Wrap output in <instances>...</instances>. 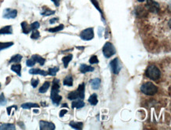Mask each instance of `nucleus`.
I'll return each instance as SVG.
<instances>
[{"label": "nucleus", "mask_w": 171, "mask_h": 130, "mask_svg": "<svg viewBox=\"0 0 171 130\" xmlns=\"http://www.w3.org/2000/svg\"><path fill=\"white\" fill-rule=\"evenodd\" d=\"M78 92L80 95V99H83L85 98V84H81L78 86Z\"/></svg>", "instance_id": "nucleus-22"}, {"label": "nucleus", "mask_w": 171, "mask_h": 130, "mask_svg": "<svg viewBox=\"0 0 171 130\" xmlns=\"http://www.w3.org/2000/svg\"><path fill=\"white\" fill-rule=\"evenodd\" d=\"M78 49H79V48H80V50H83V49H84V47H78Z\"/></svg>", "instance_id": "nucleus-44"}, {"label": "nucleus", "mask_w": 171, "mask_h": 130, "mask_svg": "<svg viewBox=\"0 0 171 130\" xmlns=\"http://www.w3.org/2000/svg\"><path fill=\"white\" fill-rule=\"evenodd\" d=\"M145 75L146 77L150 78L151 80H157L161 77V72L157 66H155V65H150L146 69Z\"/></svg>", "instance_id": "nucleus-1"}, {"label": "nucleus", "mask_w": 171, "mask_h": 130, "mask_svg": "<svg viewBox=\"0 0 171 130\" xmlns=\"http://www.w3.org/2000/svg\"><path fill=\"white\" fill-rule=\"evenodd\" d=\"M91 2H92V3H93L94 6H95V7H96V9H98L99 11L100 12V14H102V11H101V9H100V8H99V6L98 2H97V1H96V0H91Z\"/></svg>", "instance_id": "nucleus-38"}, {"label": "nucleus", "mask_w": 171, "mask_h": 130, "mask_svg": "<svg viewBox=\"0 0 171 130\" xmlns=\"http://www.w3.org/2000/svg\"><path fill=\"white\" fill-rule=\"evenodd\" d=\"M13 45H14V43L13 42H7V43L0 42V51L7 49L8 47H10L11 46H13Z\"/></svg>", "instance_id": "nucleus-28"}, {"label": "nucleus", "mask_w": 171, "mask_h": 130, "mask_svg": "<svg viewBox=\"0 0 171 130\" xmlns=\"http://www.w3.org/2000/svg\"><path fill=\"white\" fill-rule=\"evenodd\" d=\"M21 28H22V32H23V33H25V34H28V33L32 31L30 28V25H28L27 22H25V21L21 22Z\"/></svg>", "instance_id": "nucleus-15"}, {"label": "nucleus", "mask_w": 171, "mask_h": 130, "mask_svg": "<svg viewBox=\"0 0 171 130\" xmlns=\"http://www.w3.org/2000/svg\"><path fill=\"white\" fill-rule=\"evenodd\" d=\"M13 33V29H12L11 25H7L5 26L3 28L0 29V34L1 35H9Z\"/></svg>", "instance_id": "nucleus-10"}, {"label": "nucleus", "mask_w": 171, "mask_h": 130, "mask_svg": "<svg viewBox=\"0 0 171 130\" xmlns=\"http://www.w3.org/2000/svg\"><path fill=\"white\" fill-rule=\"evenodd\" d=\"M62 106H63V107H68L67 104H63V105H62Z\"/></svg>", "instance_id": "nucleus-43"}, {"label": "nucleus", "mask_w": 171, "mask_h": 130, "mask_svg": "<svg viewBox=\"0 0 171 130\" xmlns=\"http://www.w3.org/2000/svg\"><path fill=\"white\" fill-rule=\"evenodd\" d=\"M110 68H111V70L114 74H118L121 70V65L119 64V61H118V59L116 58L113 59L112 61H110Z\"/></svg>", "instance_id": "nucleus-7"}, {"label": "nucleus", "mask_w": 171, "mask_h": 130, "mask_svg": "<svg viewBox=\"0 0 171 130\" xmlns=\"http://www.w3.org/2000/svg\"><path fill=\"white\" fill-rule=\"evenodd\" d=\"M49 87H50V82H48V81H46V82L43 83V84L42 86L40 87L39 92H40V93H45V92H47V90H48Z\"/></svg>", "instance_id": "nucleus-27"}, {"label": "nucleus", "mask_w": 171, "mask_h": 130, "mask_svg": "<svg viewBox=\"0 0 171 130\" xmlns=\"http://www.w3.org/2000/svg\"><path fill=\"white\" fill-rule=\"evenodd\" d=\"M80 37L81 38V40H86V41L92 40L94 38L93 28H88L85 29V30H83L82 32H80Z\"/></svg>", "instance_id": "nucleus-4"}, {"label": "nucleus", "mask_w": 171, "mask_h": 130, "mask_svg": "<svg viewBox=\"0 0 171 130\" xmlns=\"http://www.w3.org/2000/svg\"><path fill=\"white\" fill-rule=\"evenodd\" d=\"M16 128H15V125L14 124H2V125H0V129L2 130H14Z\"/></svg>", "instance_id": "nucleus-23"}, {"label": "nucleus", "mask_w": 171, "mask_h": 130, "mask_svg": "<svg viewBox=\"0 0 171 130\" xmlns=\"http://www.w3.org/2000/svg\"><path fill=\"white\" fill-rule=\"evenodd\" d=\"M22 59V56L21 54H16V55H14L12 57L10 60H9V63H12V62H20L21 60Z\"/></svg>", "instance_id": "nucleus-29"}, {"label": "nucleus", "mask_w": 171, "mask_h": 130, "mask_svg": "<svg viewBox=\"0 0 171 130\" xmlns=\"http://www.w3.org/2000/svg\"><path fill=\"white\" fill-rule=\"evenodd\" d=\"M146 6L148 9V10L153 12V13H158L160 10L159 4L154 0H147Z\"/></svg>", "instance_id": "nucleus-5"}, {"label": "nucleus", "mask_w": 171, "mask_h": 130, "mask_svg": "<svg viewBox=\"0 0 171 130\" xmlns=\"http://www.w3.org/2000/svg\"><path fill=\"white\" fill-rule=\"evenodd\" d=\"M85 106V103L83 100H76V101H73V103H72V107L73 108L80 109Z\"/></svg>", "instance_id": "nucleus-13"}, {"label": "nucleus", "mask_w": 171, "mask_h": 130, "mask_svg": "<svg viewBox=\"0 0 171 130\" xmlns=\"http://www.w3.org/2000/svg\"><path fill=\"white\" fill-rule=\"evenodd\" d=\"M89 103L92 105V106H95L96 104L98 103V99H97V95L96 94H92L91 96L89 97L88 99Z\"/></svg>", "instance_id": "nucleus-26"}, {"label": "nucleus", "mask_w": 171, "mask_h": 130, "mask_svg": "<svg viewBox=\"0 0 171 130\" xmlns=\"http://www.w3.org/2000/svg\"><path fill=\"white\" fill-rule=\"evenodd\" d=\"M29 73L30 74H33V75H37V74H40V75L42 76H47L48 73L47 72L44 70H41L40 69H31L29 70Z\"/></svg>", "instance_id": "nucleus-12"}, {"label": "nucleus", "mask_w": 171, "mask_h": 130, "mask_svg": "<svg viewBox=\"0 0 171 130\" xmlns=\"http://www.w3.org/2000/svg\"><path fill=\"white\" fill-rule=\"evenodd\" d=\"M64 28V25H59V26L57 27H54V28H48L47 31L50 32H59V31H62Z\"/></svg>", "instance_id": "nucleus-30"}, {"label": "nucleus", "mask_w": 171, "mask_h": 130, "mask_svg": "<svg viewBox=\"0 0 171 130\" xmlns=\"http://www.w3.org/2000/svg\"><path fill=\"white\" fill-rule=\"evenodd\" d=\"M103 55H104L107 58H110L111 56H113V55L116 53V51H115L114 45L110 42L106 43L105 45L103 46Z\"/></svg>", "instance_id": "nucleus-3"}, {"label": "nucleus", "mask_w": 171, "mask_h": 130, "mask_svg": "<svg viewBox=\"0 0 171 130\" xmlns=\"http://www.w3.org/2000/svg\"><path fill=\"white\" fill-rule=\"evenodd\" d=\"M40 23L38 22V21H35V22H33V23H32L30 25V28L31 30H36V29H37V28H40Z\"/></svg>", "instance_id": "nucleus-34"}, {"label": "nucleus", "mask_w": 171, "mask_h": 130, "mask_svg": "<svg viewBox=\"0 0 171 130\" xmlns=\"http://www.w3.org/2000/svg\"><path fill=\"white\" fill-rule=\"evenodd\" d=\"M40 129L41 130H53L55 129V125L52 122L45 121H40Z\"/></svg>", "instance_id": "nucleus-8"}, {"label": "nucleus", "mask_w": 171, "mask_h": 130, "mask_svg": "<svg viewBox=\"0 0 171 130\" xmlns=\"http://www.w3.org/2000/svg\"><path fill=\"white\" fill-rule=\"evenodd\" d=\"M59 70V67H54V68H50L48 69V74L51 76H55L56 75L57 72Z\"/></svg>", "instance_id": "nucleus-32"}, {"label": "nucleus", "mask_w": 171, "mask_h": 130, "mask_svg": "<svg viewBox=\"0 0 171 130\" xmlns=\"http://www.w3.org/2000/svg\"><path fill=\"white\" fill-rule=\"evenodd\" d=\"M100 84L101 80L100 79H99V78H95V79L91 80V87H92V88L95 90L98 89L99 87V86H100Z\"/></svg>", "instance_id": "nucleus-16"}, {"label": "nucleus", "mask_w": 171, "mask_h": 130, "mask_svg": "<svg viewBox=\"0 0 171 130\" xmlns=\"http://www.w3.org/2000/svg\"><path fill=\"white\" fill-rule=\"evenodd\" d=\"M59 88H60V84L59 80L58 79H54L53 80V85H52L51 92H59Z\"/></svg>", "instance_id": "nucleus-14"}, {"label": "nucleus", "mask_w": 171, "mask_h": 130, "mask_svg": "<svg viewBox=\"0 0 171 130\" xmlns=\"http://www.w3.org/2000/svg\"><path fill=\"white\" fill-rule=\"evenodd\" d=\"M59 20V18H53V19H51L50 20V23L51 24H54V22H56L57 21Z\"/></svg>", "instance_id": "nucleus-42"}, {"label": "nucleus", "mask_w": 171, "mask_h": 130, "mask_svg": "<svg viewBox=\"0 0 171 130\" xmlns=\"http://www.w3.org/2000/svg\"><path fill=\"white\" fill-rule=\"evenodd\" d=\"M33 112H34V113H37L38 112H39V110H34V111H33Z\"/></svg>", "instance_id": "nucleus-45"}, {"label": "nucleus", "mask_w": 171, "mask_h": 130, "mask_svg": "<svg viewBox=\"0 0 171 130\" xmlns=\"http://www.w3.org/2000/svg\"><path fill=\"white\" fill-rule=\"evenodd\" d=\"M68 111L66 110H62L61 111H60V113H59V116L61 117V118H62L65 114H66V113H67Z\"/></svg>", "instance_id": "nucleus-40"}, {"label": "nucleus", "mask_w": 171, "mask_h": 130, "mask_svg": "<svg viewBox=\"0 0 171 130\" xmlns=\"http://www.w3.org/2000/svg\"><path fill=\"white\" fill-rule=\"evenodd\" d=\"M11 70L15 72V73L19 76V77H21V65H19V64H15V65H13L11 66Z\"/></svg>", "instance_id": "nucleus-24"}, {"label": "nucleus", "mask_w": 171, "mask_h": 130, "mask_svg": "<svg viewBox=\"0 0 171 130\" xmlns=\"http://www.w3.org/2000/svg\"><path fill=\"white\" fill-rule=\"evenodd\" d=\"M51 99L53 103L59 105L62 100V96L59 95V92H51Z\"/></svg>", "instance_id": "nucleus-9"}, {"label": "nucleus", "mask_w": 171, "mask_h": 130, "mask_svg": "<svg viewBox=\"0 0 171 130\" xmlns=\"http://www.w3.org/2000/svg\"><path fill=\"white\" fill-rule=\"evenodd\" d=\"M141 90L143 94L148 95H154L157 93L158 87L151 82H146L142 84Z\"/></svg>", "instance_id": "nucleus-2"}, {"label": "nucleus", "mask_w": 171, "mask_h": 130, "mask_svg": "<svg viewBox=\"0 0 171 130\" xmlns=\"http://www.w3.org/2000/svg\"><path fill=\"white\" fill-rule=\"evenodd\" d=\"M52 2H54V5L56 6H59V3H60V0H51Z\"/></svg>", "instance_id": "nucleus-41"}, {"label": "nucleus", "mask_w": 171, "mask_h": 130, "mask_svg": "<svg viewBox=\"0 0 171 130\" xmlns=\"http://www.w3.org/2000/svg\"><path fill=\"white\" fill-rule=\"evenodd\" d=\"M72 58H73V55H72V54H69V55H66V56L62 58V62H63L64 67H65V68L68 67L69 63H70V61L72 60Z\"/></svg>", "instance_id": "nucleus-18"}, {"label": "nucleus", "mask_w": 171, "mask_h": 130, "mask_svg": "<svg viewBox=\"0 0 171 130\" xmlns=\"http://www.w3.org/2000/svg\"><path fill=\"white\" fill-rule=\"evenodd\" d=\"M39 105L37 103H26L21 105V108L23 109H30V108H38Z\"/></svg>", "instance_id": "nucleus-19"}, {"label": "nucleus", "mask_w": 171, "mask_h": 130, "mask_svg": "<svg viewBox=\"0 0 171 130\" xmlns=\"http://www.w3.org/2000/svg\"><path fill=\"white\" fill-rule=\"evenodd\" d=\"M36 63V61L33 58H31L30 59H28L27 61H26V65L28 66V67H33V66H35V64Z\"/></svg>", "instance_id": "nucleus-35"}, {"label": "nucleus", "mask_w": 171, "mask_h": 130, "mask_svg": "<svg viewBox=\"0 0 171 130\" xmlns=\"http://www.w3.org/2000/svg\"><path fill=\"white\" fill-rule=\"evenodd\" d=\"M32 58L35 60L36 62H39L40 65H41V66H43L45 63V61H46L45 58H43L42 57H40V55H37V54H34V55L32 56Z\"/></svg>", "instance_id": "nucleus-20"}, {"label": "nucleus", "mask_w": 171, "mask_h": 130, "mask_svg": "<svg viewBox=\"0 0 171 130\" xmlns=\"http://www.w3.org/2000/svg\"><path fill=\"white\" fill-rule=\"evenodd\" d=\"M0 87H1V84H0Z\"/></svg>", "instance_id": "nucleus-47"}, {"label": "nucleus", "mask_w": 171, "mask_h": 130, "mask_svg": "<svg viewBox=\"0 0 171 130\" xmlns=\"http://www.w3.org/2000/svg\"><path fill=\"white\" fill-rule=\"evenodd\" d=\"M73 77H72V76L69 75L67 76L63 80V84L65 86H69V87H71V86H73Z\"/></svg>", "instance_id": "nucleus-17"}, {"label": "nucleus", "mask_w": 171, "mask_h": 130, "mask_svg": "<svg viewBox=\"0 0 171 130\" xmlns=\"http://www.w3.org/2000/svg\"><path fill=\"white\" fill-rule=\"evenodd\" d=\"M94 69H95L94 67L87 66L85 64H81L80 66V71L82 73H86L88 72H92V71H94Z\"/></svg>", "instance_id": "nucleus-11"}, {"label": "nucleus", "mask_w": 171, "mask_h": 130, "mask_svg": "<svg viewBox=\"0 0 171 130\" xmlns=\"http://www.w3.org/2000/svg\"><path fill=\"white\" fill-rule=\"evenodd\" d=\"M17 15V11L16 9H10V8L5 9L3 14H2L3 18L6 19H14L16 17Z\"/></svg>", "instance_id": "nucleus-6"}, {"label": "nucleus", "mask_w": 171, "mask_h": 130, "mask_svg": "<svg viewBox=\"0 0 171 130\" xmlns=\"http://www.w3.org/2000/svg\"><path fill=\"white\" fill-rule=\"evenodd\" d=\"M55 11L54 10H51V9H45L43 12H41V15L43 16H50V15H52V14H54Z\"/></svg>", "instance_id": "nucleus-31"}, {"label": "nucleus", "mask_w": 171, "mask_h": 130, "mask_svg": "<svg viewBox=\"0 0 171 130\" xmlns=\"http://www.w3.org/2000/svg\"><path fill=\"white\" fill-rule=\"evenodd\" d=\"M68 99L70 100H74V99H80V95L78 93V90H76L74 92H71L70 93H69Z\"/></svg>", "instance_id": "nucleus-21"}, {"label": "nucleus", "mask_w": 171, "mask_h": 130, "mask_svg": "<svg viewBox=\"0 0 171 130\" xmlns=\"http://www.w3.org/2000/svg\"><path fill=\"white\" fill-rule=\"evenodd\" d=\"M89 62L91 64H97L99 62V59L96 55H93L91 57V58L89 59Z\"/></svg>", "instance_id": "nucleus-37"}, {"label": "nucleus", "mask_w": 171, "mask_h": 130, "mask_svg": "<svg viewBox=\"0 0 171 130\" xmlns=\"http://www.w3.org/2000/svg\"><path fill=\"white\" fill-rule=\"evenodd\" d=\"M70 125L71 127L75 129H82L83 123L82 122H76V121H71L70 123Z\"/></svg>", "instance_id": "nucleus-25"}, {"label": "nucleus", "mask_w": 171, "mask_h": 130, "mask_svg": "<svg viewBox=\"0 0 171 130\" xmlns=\"http://www.w3.org/2000/svg\"><path fill=\"white\" fill-rule=\"evenodd\" d=\"M38 84H39V80L38 79H33L32 80V81H31V84H32V86H33V87H37Z\"/></svg>", "instance_id": "nucleus-39"}, {"label": "nucleus", "mask_w": 171, "mask_h": 130, "mask_svg": "<svg viewBox=\"0 0 171 130\" xmlns=\"http://www.w3.org/2000/svg\"><path fill=\"white\" fill-rule=\"evenodd\" d=\"M139 2H143V1H144V0H138Z\"/></svg>", "instance_id": "nucleus-46"}, {"label": "nucleus", "mask_w": 171, "mask_h": 130, "mask_svg": "<svg viewBox=\"0 0 171 130\" xmlns=\"http://www.w3.org/2000/svg\"><path fill=\"white\" fill-rule=\"evenodd\" d=\"M40 36V32H39L36 29V30H33V33H32V35H31V38H32L33 40H37Z\"/></svg>", "instance_id": "nucleus-33"}, {"label": "nucleus", "mask_w": 171, "mask_h": 130, "mask_svg": "<svg viewBox=\"0 0 171 130\" xmlns=\"http://www.w3.org/2000/svg\"><path fill=\"white\" fill-rule=\"evenodd\" d=\"M7 103V99L5 98L4 94L2 93L0 95V106H4Z\"/></svg>", "instance_id": "nucleus-36"}]
</instances>
